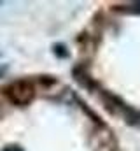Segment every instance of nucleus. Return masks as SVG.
Listing matches in <instances>:
<instances>
[{
    "label": "nucleus",
    "mask_w": 140,
    "mask_h": 151,
    "mask_svg": "<svg viewBox=\"0 0 140 151\" xmlns=\"http://www.w3.org/2000/svg\"><path fill=\"white\" fill-rule=\"evenodd\" d=\"M7 95H9V99H11L14 104H19V106L28 104L35 95L34 84H32L30 81H25V79H23V81H16L14 84L9 86Z\"/></svg>",
    "instance_id": "nucleus-1"
},
{
    "label": "nucleus",
    "mask_w": 140,
    "mask_h": 151,
    "mask_svg": "<svg viewBox=\"0 0 140 151\" xmlns=\"http://www.w3.org/2000/svg\"><path fill=\"white\" fill-rule=\"evenodd\" d=\"M130 11H133V12H140V4H135V5H131V9Z\"/></svg>",
    "instance_id": "nucleus-2"
},
{
    "label": "nucleus",
    "mask_w": 140,
    "mask_h": 151,
    "mask_svg": "<svg viewBox=\"0 0 140 151\" xmlns=\"http://www.w3.org/2000/svg\"><path fill=\"white\" fill-rule=\"evenodd\" d=\"M4 151H23L21 148H16V146H9V148H5Z\"/></svg>",
    "instance_id": "nucleus-3"
}]
</instances>
